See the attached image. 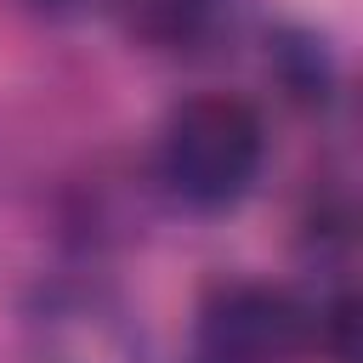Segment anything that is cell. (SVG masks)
<instances>
[{
    "label": "cell",
    "mask_w": 363,
    "mask_h": 363,
    "mask_svg": "<svg viewBox=\"0 0 363 363\" xmlns=\"http://www.w3.org/2000/svg\"><path fill=\"white\" fill-rule=\"evenodd\" d=\"M199 340L216 363H289L312 340V318L272 284H216L199 306Z\"/></svg>",
    "instance_id": "cell-3"
},
{
    "label": "cell",
    "mask_w": 363,
    "mask_h": 363,
    "mask_svg": "<svg viewBox=\"0 0 363 363\" xmlns=\"http://www.w3.org/2000/svg\"><path fill=\"white\" fill-rule=\"evenodd\" d=\"M34 363H147L136 318L96 284H57L28 312Z\"/></svg>",
    "instance_id": "cell-2"
},
{
    "label": "cell",
    "mask_w": 363,
    "mask_h": 363,
    "mask_svg": "<svg viewBox=\"0 0 363 363\" xmlns=\"http://www.w3.org/2000/svg\"><path fill=\"white\" fill-rule=\"evenodd\" d=\"M323 323H329V352H335V363H357V352H352V323H357V318H352V301H335Z\"/></svg>",
    "instance_id": "cell-4"
},
{
    "label": "cell",
    "mask_w": 363,
    "mask_h": 363,
    "mask_svg": "<svg viewBox=\"0 0 363 363\" xmlns=\"http://www.w3.org/2000/svg\"><path fill=\"white\" fill-rule=\"evenodd\" d=\"M267 136L261 119L250 113V102L238 96H193L170 113L164 125V182L182 204L193 210H233L261 170Z\"/></svg>",
    "instance_id": "cell-1"
},
{
    "label": "cell",
    "mask_w": 363,
    "mask_h": 363,
    "mask_svg": "<svg viewBox=\"0 0 363 363\" xmlns=\"http://www.w3.org/2000/svg\"><path fill=\"white\" fill-rule=\"evenodd\" d=\"M34 11H45V17H74V11H85L91 0H28Z\"/></svg>",
    "instance_id": "cell-5"
},
{
    "label": "cell",
    "mask_w": 363,
    "mask_h": 363,
    "mask_svg": "<svg viewBox=\"0 0 363 363\" xmlns=\"http://www.w3.org/2000/svg\"><path fill=\"white\" fill-rule=\"evenodd\" d=\"M204 363H216V357H204Z\"/></svg>",
    "instance_id": "cell-6"
}]
</instances>
